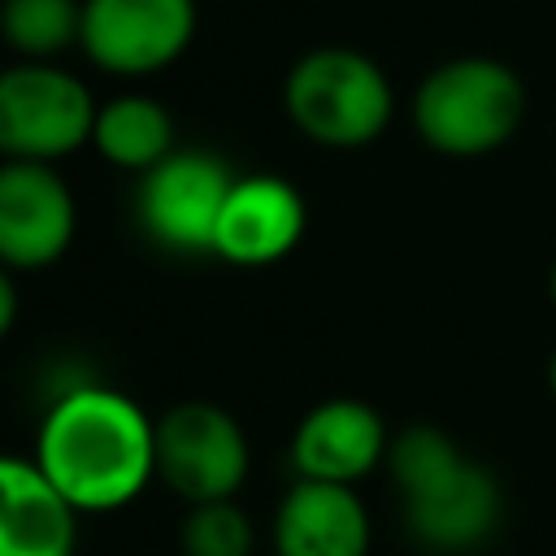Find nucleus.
I'll list each match as a JSON object with an SVG mask.
<instances>
[{
  "label": "nucleus",
  "instance_id": "0eeeda50",
  "mask_svg": "<svg viewBox=\"0 0 556 556\" xmlns=\"http://www.w3.org/2000/svg\"><path fill=\"white\" fill-rule=\"evenodd\" d=\"M235 178L239 174L217 152L174 148L161 165L139 174L135 217L143 235L165 252H178V256L213 252V230Z\"/></svg>",
  "mask_w": 556,
  "mask_h": 556
},
{
  "label": "nucleus",
  "instance_id": "423d86ee",
  "mask_svg": "<svg viewBox=\"0 0 556 556\" xmlns=\"http://www.w3.org/2000/svg\"><path fill=\"white\" fill-rule=\"evenodd\" d=\"M248 465V434L230 408L182 400L156 417V478L187 504L235 500Z\"/></svg>",
  "mask_w": 556,
  "mask_h": 556
},
{
  "label": "nucleus",
  "instance_id": "f3484780",
  "mask_svg": "<svg viewBox=\"0 0 556 556\" xmlns=\"http://www.w3.org/2000/svg\"><path fill=\"white\" fill-rule=\"evenodd\" d=\"M17 321V287H13V269L0 265V339L13 330Z\"/></svg>",
  "mask_w": 556,
  "mask_h": 556
},
{
  "label": "nucleus",
  "instance_id": "4468645a",
  "mask_svg": "<svg viewBox=\"0 0 556 556\" xmlns=\"http://www.w3.org/2000/svg\"><path fill=\"white\" fill-rule=\"evenodd\" d=\"M91 148L117 165V169H135L148 174L152 165H161L178 143H174V117L161 100L126 91L113 96L96 109V126H91Z\"/></svg>",
  "mask_w": 556,
  "mask_h": 556
},
{
  "label": "nucleus",
  "instance_id": "a211bd4d",
  "mask_svg": "<svg viewBox=\"0 0 556 556\" xmlns=\"http://www.w3.org/2000/svg\"><path fill=\"white\" fill-rule=\"evenodd\" d=\"M547 382H552V391H556V352H552V365H547Z\"/></svg>",
  "mask_w": 556,
  "mask_h": 556
},
{
  "label": "nucleus",
  "instance_id": "20e7f679",
  "mask_svg": "<svg viewBox=\"0 0 556 556\" xmlns=\"http://www.w3.org/2000/svg\"><path fill=\"white\" fill-rule=\"evenodd\" d=\"M282 104L304 139L321 148H365L391 126L395 91L369 52L326 43L291 65Z\"/></svg>",
  "mask_w": 556,
  "mask_h": 556
},
{
  "label": "nucleus",
  "instance_id": "f257e3e1",
  "mask_svg": "<svg viewBox=\"0 0 556 556\" xmlns=\"http://www.w3.org/2000/svg\"><path fill=\"white\" fill-rule=\"evenodd\" d=\"M30 460L70 508L113 513L156 478V421L126 391L78 382L43 413Z\"/></svg>",
  "mask_w": 556,
  "mask_h": 556
},
{
  "label": "nucleus",
  "instance_id": "ddd939ff",
  "mask_svg": "<svg viewBox=\"0 0 556 556\" xmlns=\"http://www.w3.org/2000/svg\"><path fill=\"white\" fill-rule=\"evenodd\" d=\"M78 508L30 456L0 452V556H74Z\"/></svg>",
  "mask_w": 556,
  "mask_h": 556
},
{
  "label": "nucleus",
  "instance_id": "f03ea898",
  "mask_svg": "<svg viewBox=\"0 0 556 556\" xmlns=\"http://www.w3.org/2000/svg\"><path fill=\"white\" fill-rule=\"evenodd\" d=\"M387 469L404 500L413 539L430 552H473L504 517L500 478L460 452L439 426H404L387 447Z\"/></svg>",
  "mask_w": 556,
  "mask_h": 556
},
{
  "label": "nucleus",
  "instance_id": "39448f33",
  "mask_svg": "<svg viewBox=\"0 0 556 556\" xmlns=\"http://www.w3.org/2000/svg\"><path fill=\"white\" fill-rule=\"evenodd\" d=\"M96 100L56 61H13L0 70V156L61 161L91 143Z\"/></svg>",
  "mask_w": 556,
  "mask_h": 556
},
{
  "label": "nucleus",
  "instance_id": "6e6552de",
  "mask_svg": "<svg viewBox=\"0 0 556 556\" xmlns=\"http://www.w3.org/2000/svg\"><path fill=\"white\" fill-rule=\"evenodd\" d=\"M195 39V0H83L78 48L117 78L174 65Z\"/></svg>",
  "mask_w": 556,
  "mask_h": 556
},
{
  "label": "nucleus",
  "instance_id": "f8f14e48",
  "mask_svg": "<svg viewBox=\"0 0 556 556\" xmlns=\"http://www.w3.org/2000/svg\"><path fill=\"white\" fill-rule=\"evenodd\" d=\"M278 556H369V513L356 486L295 478L274 513Z\"/></svg>",
  "mask_w": 556,
  "mask_h": 556
},
{
  "label": "nucleus",
  "instance_id": "2eb2a0df",
  "mask_svg": "<svg viewBox=\"0 0 556 556\" xmlns=\"http://www.w3.org/2000/svg\"><path fill=\"white\" fill-rule=\"evenodd\" d=\"M83 35V0H0V39L17 61H56Z\"/></svg>",
  "mask_w": 556,
  "mask_h": 556
},
{
  "label": "nucleus",
  "instance_id": "7ed1b4c3",
  "mask_svg": "<svg viewBox=\"0 0 556 556\" xmlns=\"http://www.w3.org/2000/svg\"><path fill=\"white\" fill-rule=\"evenodd\" d=\"M526 117V83L495 56H452L413 91V130L439 156H486Z\"/></svg>",
  "mask_w": 556,
  "mask_h": 556
},
{
  "label": "nucleus",
  "instance_id": "9b49d317",
  "mask_svg": "<svg viewBox=\"0 0 556 556\" xmlns=\"http://www.w3.org/2000/svg\"><path fill=\"white\" fill-rule=\"evenodd\" d=\"M304 226H308L304 195L287 178L239 174L213 230V256L248 269L274 265L287 252H295V243L304 239Z\"/></svg>",
  "mask_w": 556,
  "mask_h": 556
},
{
  "label": "nucleus",
  "instance_id": "6ab92c4d",
  "mask_svg": "<svg viewBox=\"0 0 556 556\" xmlns=\"http://www.w3.org/2000/svg\"><path fill=\"white\" fill-rule=\"evenodd\" d=\"M547 291H552V304H556V265H552V278H547Z\"/></svg>",
  "mask_w": 556,
  "mask_h": 556
},
{
  "label": "nucleus",
  "instance_id": "dca6fc26",
  "mask_svg": "<svg viewBox=\"0 0 556 556\" xmlns=\"http://www.w3.org/2000/svg\"><path fill=\"white\" fill-rule=\"evenodd\" d=\"M252 517L235 500L191 504L182 521V556H252Z\"/></svg>",
  "mask_w": 556,
  "mask_h": 556
},
{
  "label": "nucleus",
  "instance_id": "9d476101",
  "mask_svg": "<svg viewBox=\"0 0 556 556\" xmlns=\"http://www.w3.org/2000/svg\"><path fill=\"white\" fill-rule=\"evenodd\" d=\"M387 447H391V434L382 413L365 400L334 395L313 404L300 417L291 434V469L295 478L352 486L387 460Z\"/></svg>",
  "mask_w": 556,
  "mask_h": 556
},
{
  "label": "nucleus",
  "instance_id": "1a4fd4ad",
  "mask_svg": "<svg viewBox=\"0 0 556 556\" xmlns=\"http://www.w3.org/2000/svg\"><path fill=\"white\" fill-rule=\"evenodd\" d=\"M78 230L70 182L43 161H0V265L43 269L61 261Z\"/></svg>",
  "mask_w": 556,
  "mask_h": 556
}]
</instances>
